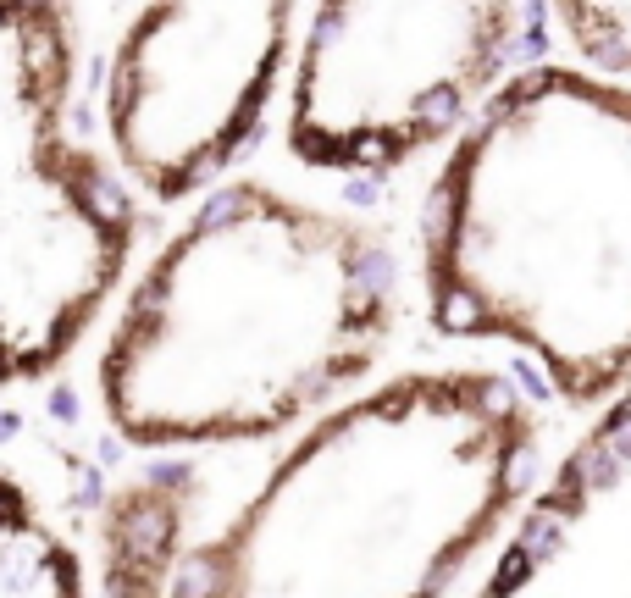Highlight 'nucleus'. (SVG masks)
Listing matches in <instances>:
<instances>
[{
    "instance_id": "6",
    "label": "nucleus",
    "mask_w": 631,
    "mask_h": 598,
    "mask_svg": "<svg viewBox=\"0 0 631 598\" xmlns=\"http://www.w3.org/2000/svg\"><path fill=\"white\" fill-rule=\"evenodd\" d=\"M571 45L598 72L631 78V0H554Z\"/></svg>"
},
{
    "instance_id": "3",
    "label": "nucleus",
    "mask_w": 631,
    "mask_h": 598,
    "mask_svg": "<svg viewBox=\"0 0 631 598\" xmlns=\"http://www.w3.org/2000/svg\"><path fill=\"white\" fill-rule=\"evenodd\" d=\"M543 438L493 366L405 371L327 410L178 593H454L532 499Z\"/></svg>"
},
{
    "instance_id": "7",
    "label": "nucleus",
    "mask_w": 631,
    "mask_h": 598,
    "mask_svg": "<svg viewBox=\"0 0 631 598\" xmlns=\"http://www.w3.org/2000/svg\"><path fill=\"white\" fill-rule=\"evenodd\" d=\"M50 416L56 421H78V399H72V388H56V394H50Z\"/></svg>"
},
{
    "instance_id": "1",
    "label": "nucleus",
    "mask_w": 631,
    "mask_h": 598,
    "mask_svg": "<svg viewBox=\"0 0 631 598\" xmlns=\"http://www.w3.org/2000/svg\"><path fill=\"white\" fill-rule=\"evenodd\" d=\"M421 305L510 344L576 410L631 388V84L526 67L449 133L421 200Z\"/></svg>"
},
{
    "instance_id": "4",
    "label": "nucleus",
    "mask_w": 631,
    "mask_h": 598,
    "mask_svg": "<svg viewBox=\"0 0 631 598\" xmlns=\"http://www.w3.org/2000/svg\"><path fill=\"white\" fill-rule=\"evenodd\" d=\"M510 45L515 0H316L288 150L322 172L388 178L482 106Z\"/></svg>"
},
{
    "instance_id": "5",
    "label": "nucleus",
    "mask_w": 631,
    "mask_h": 598,
    "mask_svg": "<svg viewBox=\"0 0 631 598\" xmlns=\"http://www.w3.org/2000/svg\"><path fill=\"white\" fill-rule=\"evenodd\" d=\"M294 0H155L122 45L111 122L155 194L200 189L250 150L288 61Z\"/></svg>"
},
{
    "instance_id": "2",
    "label": "nucleus",
    "mask_w": 631,
    "mask_h": 598,
    "mask_svg": "<svg viewBox=\"0 0 631 598\" xmlns=\"http://www.w3.org/2000/svg\"><path fill=\"white\" fill-rule=\"evenodd\" d=\"M399 272L377 228L227 183L144 277L106 360L133 443H255L382 360Z\"/></svg>"
},
{
    "instance_id": "8",
    "label": "nucleus",
    "mask_w": 631,
    "mask_h": 598,
    "mask_svg": "<svg viewBox=\"0 0 631 598\" xmlns=\"http://www.w3.org/2000/svg\"><path fill=\"white\" fill-rule=\"evenodd\" d=\"M12 432H23V416H17V410H0V443H12Z\"/></svg>"
}]
</instances>
